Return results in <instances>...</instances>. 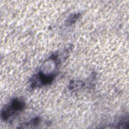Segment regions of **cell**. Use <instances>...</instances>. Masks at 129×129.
<instances>
[{
    "mask_svg": "<svg viewBox=\"0 0 129 129\" xmlns=\"http://www.w3.org/2000/svg\"><path fill=\"white\" fill-rule=\"evenodd\" d=\"M24 107L25 103L23 100L19 98H14L3 109L1 114L2 117L4 120H7L16 112L22 111Z\"/></svg>",
    "mask_w": 129,
    "mask_h": 129,
    "instance_id": "6da1fadb",
    "label": "cell"
},
{
    "mask_svg": "<svg viewBox=\"0 0 129 129\" xmlns=\"http://www.w3.org/2000/svg\"><path fill=\"white\" fill-rule=\"evenodd\" d=\"M80 16V13H76L70 16L67 20V24L68 25H71L75 23L77 21V20L79 19Z\"/></svg>",
    "mask_w": 129,
    "mask_h": 129,
    "instance_id": "7a4b0ae2",
    "label": "cell"
}]
</instances>
